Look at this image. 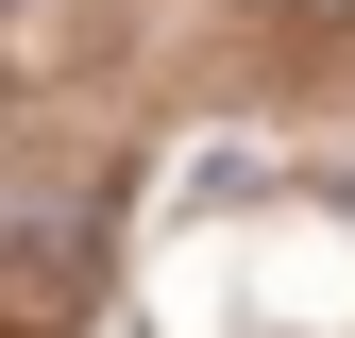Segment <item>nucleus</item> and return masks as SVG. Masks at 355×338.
Here are the masks:
<instances>
[{
  "label": "nucleus",
  "instance_id": "nucleus-2",
  "mask_svg": "<svg viewBox=\"0 0 355 338\" xmlns=\"http://www.w3.org/2000/svg\"><path fill=\"white\" fill-rule=\"evenodd\" d=\"M0 17H17V0H0Z\"/></svg>",
  "mask_w": 355,
  "mask_h": 338
},
{
  "label": "nucleus",
  "instance_id": "nucleus-1",
  "mask_svg": "<svg viewBox=\"0 0 355 338\" xmlns=\"http://www.w3.org/2000/svg\"><path fill=\"white\" fill-rule=\"evenodd\" d=\"M85 271H102V203H68V220L0 271V305H17V321H68V305H85Z\"/></svg>",
  "mask_w": 355,
  "mask_h": 338
}]
</instances>
